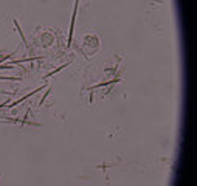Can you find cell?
Segmentation results:
<instances>
[{"label":"cell","mask_w":197,"mask_h":186,"mask_svg":"<svg viewBox=\"0 0 197 186\" xmlns=\"http://www.w3.org/2000/svg\"><path fill=\"white\" fill-rule=\"evenodd\" d=\"M14 25H16V28H17V31H19V34H20V37H22V40H24V44H26V37H25L24 31L20 30V26H19V24H17V20H16V19H14Z\"/></svg>","instance_id":"cell-4"},{"label":"cell","mask_w":197,"mask_h":186,"mask_svg":"<svg viewBox=\"0 0 197 186\" xmlns=\"http://www.w3.org/2000/svg\"><path fill=\"white\" fill-rule=\"evenodd\" d=\"M76 11H78V0H76V5H75V11H73V17H71V26H70V37H68V44H71V36H73L75 20H76Z\"/></svg>","instance_id":"cell-2"},{"label":"cell","mask_w":197,"mask_h":186,"mask_svg":"<svg viewBox=\"0 0 197 186\" xmlns=\"http://www.w3.org/2000/svg\"><path fill=\"white\" fill-rule=\"evenodd\" d=\"M42 89H44V87H39V89H36L34 92H31V93H26V96H24V98H20V99H17V101H12V102H11V106H8V107H14V106H17V104H19V102H24V101H25L26 98H30L31 95H34V93H39V92H41Z\"/></svg>","instance_id":"cell-1"},{"label":"cell","mask_w":197,"mask_h":186,"mask_svg":"<svg viewBox=\"0 0 197 186\" xmlns=\"http://www.w3.org/2000/svg\"><path fill=\"white\" fill-rule=\"evenodd\" d=\"M70 64H64V65H61V67H57V68H55V70H53V71H50V73H48V75H45V79L47 78H50V76H53V75H56L57 73V71H61V70H64L65 68V67H68Z\"/></svg>","instance_id":"cell-3"},{"label":"cell","mask_w":197,"mask_h":186,"mask_svg":"<svg viewBox=\"0 0 197 186\" xmlns=\"http://www.w3.org/2000/svg\"><path fill=\"white\" fill-rule=\"evenodd\" d=\"M50 92H51V89H48L47 93H44V96H42V99H41V102H39V106H42V104H44V101H45V98L48 96V93H50Z\"/></svg>","instance_id":"cell-5"}]
</instances>
